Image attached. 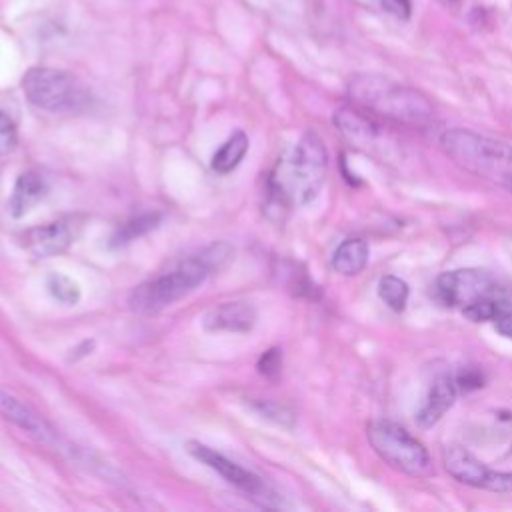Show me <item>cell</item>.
I'll list each match as a JSON object with an SVG mask.
<instances>
[{
	"mask_svg": "<svg viewBox=\"0 0 512 512\" xmlns=\"http://www.w3.org/2000/svg\"><path fill=\"white\" fill-rule=\"evenodd\" d=\"M456 392H458V386L450 376H446V374L438 376L432 382V386L426 394V400L416 414V422L422 428L434 426L452 408V404L456 400Z\"/></svg>",
	"mask_w": 512,
	"mask_h": 512,
	"instance_id": "obj_13",
	"label": "cell"
},
{
	"mask_svg": "<svg viewBox=\"0 0 512 512\" xmlns=\"http://www.w3.org/2000/svg\"><path fill=\"white\" fill-rule=\"evenodd\" d=\"M346 92L354 106L394 124L422 128L434 118V106L420 90L382 74H354L348 80Z\"/></svg>",
	"mask_w": 512,
	"mask_h": 512,
	"instance_id": "obj_2",
	"label": "cell"
},
{
	"mask_svg": "<svg viewBox=\"0 0 512 512\" xmlns=\"http://www.w3.org/2000/svg\"><path fill=\"white\" fill-rule=\"evenodd\" d=\"M498 288L500 284L496 278L480 268H458L442 272L434 284L436 298L442 304L460 310L490 298Z\"/></svg>",
	"mask_w": 512,
	"mask_h": 512,
	"instance_id": "obj_7",
	"label": "cell"
},
{
	"mask_svg": "<svg viewBox=\"0 0 512 512\" xmlns=\"http://www.w3.org/2000/svg\"><path fill=\"white\" fill-rule=\"evenodd\" d=\"M332 122L336 130L356 148L366 154H376L382 150L384 132L372 114L358 106H342L334 112Z\"/></svg>",
	"mask_w": 512,
	"mask_h": 512,
	"instance_id": "obj_10",
	"label": "cell"
},
{
	"mask_svg": "<svg viewBox=\"0 0 512 512\" xmlns=\"http://www.w3.org/2000/svg\"><path fill=\"white\" fill-rule=\"evenodd\" d=\"M380 6H382L388 14L396 16L398 20H408V18H410V12H412L410 0H380Z\"/></svg>",
	"mask_w": 512,
	"mask_h": 512,
	"instance_id": "obj_24",
	"label": "cell"
},
{
	"mask_svg": "<svg viewBox=\"0 0 512 512\" xmlns=\"http://www.w3.org/2000/svg\"><path fill=\"white\" fill-rule=\"evenodd\" d=\"M378 294L380 298L386 302V306L394 312H402L408 304V284L394 276V274H386L380 278V284H378Z\"/></svg>",
	"mask_w": 512,
	"mask_h": 512,
	"instance_id": "obj_18",
	"label": "cell"
},
{
	"mask_svg": "<svg viewBox=\"0 0 512 512\" xmlns=\"http://www.w3.org/2000/svg\"><path fill=\"white\" fill-rule=\"evenodd\" d=\"M246 152H248V136L242 130H238L212 156V170L218 174L232 172L242 162Z\"/></svg>",
	"mask_w": 512,
	"mask_h": 512,
	"instance_id": "obj_17",
	"label": "cell"
},
{
	"mask_svg": "<svg viewBox=\"0 0 512 512\" xmlns=\"http://www.w3.org/2000/svg\"><path fill=\"white\" fill-rule=\"evenodd\" d=\"M188 452H190L196 460H200L202 464H206L208 468L216 470V472H218L222 478H226L232 486H236L238 490H242V492L248 494L250 498L258 500L262 506H268V508L278 506V504L274 502L276 494H274V492L270 490V486H268L260 476H256L254 472L242 468L240 464L232 462V460L226 458L224 454H220V452H216V450H212V448H208V446H204V444H200V442H188Z\"/></svg>",
	"mask_w": 512,
	"mask_h": 512,
	"instance_id": "obj_9",
	"label": "cell"
},
{
	"mask_svg": "<svg viewBox=\"0 0 512 512\" xmlns=\"http://www.w3.org/2000/svg\"><path fill=\"white\" fill-rule=\"evenodd\" d=\"M0 416L18 424L20 428L28 430L30 434L48 440L54 436L52 428L36 414L32 412L26 404H22L20 400H16L12 394H8L4 388H0Z\"/></svg>",
	"mask_w": 512,
	"mask_h": 512,
	"instance_id": "obj_15",
	"label": "cell"
},
{
	"mask_svg": "<svg viewBox=\"0 0 512 512\" xmlns=\"http://www.w3.org/2000/svg\"><path fill=\"white\" fill-rule=\"evenodd\" d=\"M20 240L32 256L48 258L64 252L72 244V232L64 222H48L26 230Z\"/></svg>",
	"mask_w": 512,
	"mask_h": 512,
	"instance_id": "obj_11",
	"label": "cell"
},
{
	"mask_svg": "<svg viewBox=\"0 0 512 512\" xmlns=\"http://www.w3.org/2000/svg\"><path fill=\"white\" fill-rule=\"evenodd\" d=\"M160 214H156V212H152V214H142V216H138V218H132L130 222H126L122 228H118V232L112 236V246H124V244H128V242H132V240H136L138 236H142V234H146V232H150L152 228H156L158 226V222H160Z\"/></svg>",
	"mask_w": 512,
	"mask_h": 512,
	"instance_id": "obj_19",
	"label": "cell"
},
{
	"mask_svg": "<svg viewBox=\"0 0 512 512\" xmlns=\"http://www.w3.org/2000/svg\"><path fill=\"white\" fill-rule=\"evenodd\" d=\"M442 462L446 472L460 484L490 492H512V472L490 470L464 446H446L442 452Z\"/></svg>",
	"mask_w": 512,
	"mask_h": 512,
	"instance_id": "obj_8",
	"label": "cell"
},
{
	"mask_svg": "<svg viewBox=\"0 0 512 512\" xmlns=\"http://www.w3.org/2000/svg\"><path fill=\"white\" fill-rule=\"evenodd\" d=\"M202 324L208 332H248L256 324V310L248 302H224L210 308Z\"/></svg>",
	"mask_w": 512,
	"mask_h": 512,
	"instance_id": "obj_12",
	"label": "cell"
},
{
	"mask_svg": "<svg viewBox=\"0 0 512 512\" xmlns=\"http://www.w3.org/2000/svg\"><path fill=\"white\" fill-rule=\"evenodd\" d=\"M442 2H452V0H442Z\"/></svg>",
	"mask_w": 512,
	"mask_h": 512,
	"instance_id": "obj_27",
	"label": "cell"
},
{
	"mask_svg": "<svg viewBox=\"0 0 512 512\" xmlns=\"http://www.w3.org/2000/svg\"><path fill=\"white\" fill-rule=\"evenodd\" d=\"M256 408H258L266 418H270V420H274V422H278V424L292 426V422H294L292 412H290L288 408L276 404V402H258Z\"/></svg>",
	"mask_w": 512,
	"mask_h": 512,
	"instance_id": "obj_23",
	"label": "cell"
},
{
	"mask_svg": "<svg viewBox=\"0 0 512 512\" xmlns=\"http://www.w3.org/2000/svg\"><path fill=\"white\" fill-rule=\"evenodd\" d=\"M368 244L362 238H348L332 254V268L342 276H356L368 264Z\"/></svg>",
	"mask_w": 512,
	"mask_h": 512,
	"instance_id": "obj_16",
	"label": "cell"
},
{
	"mask_svg": "<svg viewBox=\"0 0 512 512\" xmlns=\"http://www.w3.org/2000/svg\"><path fill=\"white\" fill-rule=\"evenodd\" d=\"M234 256V248L226 242H214L202 250L180 260L174 268L158 274L142 284H138L130 296L128 304L138 314H154L166 306L178 302L200 286L212 272L224 268Z\"/></svg>",
	"mask_w": 512,
	"mask_h": 512,
	"instance_id": "obj_1",
	"label": "cell"
},
{
	"mask_svg": "<svg viewBox=\"0 0 512 512\" xmlns=\"http://www.w3.org/2000/svg\"><path fill=\"white\" fill-rule=\"evenodd\" d=\"M456 386L464 392L468 390H474V388H480L482 386V374L478 370H472V368H466L458 374V378L454 380Z\"/></svg>",
	"mask_w": 512,
	"mask_h": 512,
	"instance_id": "obj_25",
	"label": "cell"
},
{
	"mask_svg": "<svg viewBox=\"0 0 512 512\" xmlns=\"http://www.w3.org/2000/svg\"><path fill=\"white\" fill-rule=\"evenodd\" d=\"M494 322H496V330H498L502 336L512 338V314H506V316H502V318H498V320H494Z\"/></svg>",
	"mask_w": 512,
	"mask_h": 512,
	"instance_id": "obj_26",
	"label": "cell"
},
{
	"mask_svg": "<svg viewBox=\"0 0 512 512\" xmlns=\"http://www.w3.org/2000/svg\"><path fill=\"white\" fill-rule=\"evenodd\" d=\"M366 434L372 450L394 470L412 478H428L434 474L432 458L426 446L400 424L376 420L368 426Z\"/></svg>",
	"mask_w": 512,
	"mask_h": 512,
	"instance_id": "obj_6",
	"label": "cell"
},
{
	"mask_svg": "<svg viewBox=\"0 0 512 512\" xmlns=\"http://www.w3.org/2000/svg\"><path fill=\"white\" fill-rule=\"evenodd\" d=\"M48 192V184L44 180V176H40L34 170H26L18 176L10 202H8V210L14 218H22L26 216Z\"/></svg>",
	"mask_w": 512,
	"mask_h": 512,
	"instance_id": "obj_14",
	"label": "cell"
},
{
	"mask_svg": "<svg viewBox=\"0 0 512 512\" xmlns=\"http://www.w3.org/2000/svg\"><path fill=\"white\" fill-rule=\"evenodd\" d=\"M328 154L316 132H306L298 144L278 160L270 178V196L282 206H304L312 202L326 178Z\"/></svg>",
	"mask_w": 512,
	"mask_h": 512,
	"instance_id": "obj_3",
	"label": "cell"
},
{
	"mask_svg": "<svg viewBox=\"0 0 512 512\" xmlns=\"http://www.w3.org/2000/svg\"><path fill=\"white\" fill-rule=\"evenodd\" d=\"M282 368V354L278 348H270L268 352L262 354V358L258 360V372L270 380H274L280 374Z\"/></svg>",
	"mask_w": 512,
	"mask_h": 512,
	"instance_id": "obj_21",
	"label": "cell"
},
{
	"mask_svg": "<svg viewBox=\"0 0 512 512\" xmlns=\"http://www.w3.org/2000/svg\"><path fill=\"white\" fill-rule=\"evenodd\" d=\"M22 90L32 106L52 114L82 112L90 104V94L80 80L60 68H30L22 78Z\"/></svg>",
	"mask_w": 512,
	"mask_h": 512,
	"instance_id": "obj_5",
	"label": "cell"
},
{
	"mask_svg": "<svg viewBox=\"0 0 512 512\" xmlns=\"http://www.w3.org/2000/svg\"><path fill=\"white\" fill-rule=\"evenodd\" d=\"M440 146L462 170L512 190V144L454 128L442 134Z\"/></svg>",
	"mask_w": 512,
	"mask_h": 512,
	"instance_id": "obj_4",
	"label": "cell"
},
{
	"mask_svg": "<svg viewBox=\"0 0 512 512\" xmlns=\"http://www.w3.org/2000/svg\"><path fill=\"white\" fill-rule=\"evenodd\" d=\"M16 128L12 124V120L0 112V156L10 154L16 148Z\"/></svg>",
	"mask_w": 512,
	"mask_h": 512,
	"instance_id": "obj_22",
	"label": "cell"
},
{
	"mask_svg": "<svg viewBox=\"0 0 512 512\" xmlns=\"http://www.w3.org/2000/svg\"><path fill=\"white\" fill-rule=\"evenodd\" d=\"M46 286H48V292L58 302H62V304H70L72 306V304H76L80 300L78 284L72 278L64 276V274H58V272L50 274L48 280H46Z\"/></svg>",
	"mask_w": 512,
	"mask_h": 512,
	"instance_id": "obj_20",
	"label": "cell"
}]
</instances>
